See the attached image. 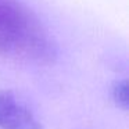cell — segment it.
<instances>
[{
	"label": "cell",
	"instance_id": "obj_3",
	"mask_svg": "<svg viewBox=\"0 0 129 129\" xmlns=\"http://www.w3.org/2000/svg\"><path fill=\"white\" fill-rule=\"evenodd\" d=\"M111 96L112 100L115 101L119 108H122L123 111H126L129 107V85L128 82L123 79V81H118L114 83L111 90Z\"/></svg>",
	"mask_w": 129,
	"mask_h": 129
},
{
	"label": "cell",
	"instance_id": "obj_1",
	"mask_svg": "<svg viewBox=\"0 0 129 129\" xmlns=\"http://www.w3.org/2000/svg\"><path fill=\"white\" fill-rule=\"evenodd\" d=\"M0 54L38 65L51 64L57 57L49 31L20 0H0Z\"/></svg>",
	"mask_w": 129,
	"mask_h": 129
},
{
	"label": "cell",
	"instance_id": "obj_2",
	"mask_svg": "<svg viewBox=\"0 0 129 129\" xmlns=\"http://www.w3.org/2000/svg\"><path fill=\"white\" fill-rule=\"evenodd\" d=\"M0 129H43V126L11 90H0Z\"/></svg>",
	"mask_w": 129,
	"mask_h": 129
}]
</instances>
